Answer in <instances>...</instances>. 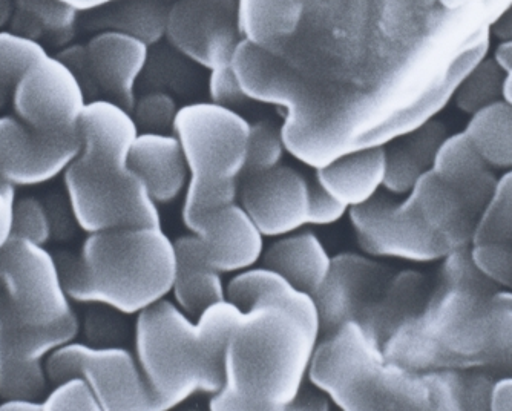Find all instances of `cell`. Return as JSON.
<instances>
[{
    "mask_svg": "<svg viewBox=\"0 0 512 411\" xmlns=\"http://www.w3.org/2000/svg\"><path fill=\"white\" fill-rule=\"evenodd\" d=\"M263 266L275 270L296 289L315 295L329 275L332 257L313 232L283 235L264 249Z\"/></svg>",
    "mask_w": 512,
    "mask_h": 411,
    "instance_id": "25",
    "label": "cell"
},
{
    "mask_svg": "<svg viewBox=\"0 0 512 411\" xmlns=\"http://www.w3.org/2000/svg\"><path fill=\"white\" fill-rule=\"evenodd\" d=\"M126 313L103 304H88V310L80 321V332L86 344L96 347H122L128 338Z\"/></svg>",
    "mask_w": 512,
    "mask_h": 411,
    "instance_id": "32",
    "label": "cell"
},
{
    "mask_svg": "<svg viewBox=\"0 0 512 411\" xmlns=\"http://www.w3.org/2000/svg\"><path fill=\"white\" fill-rule=\"evenodd\" d=\"M0 411H45L42 399L14 398L0 402Z\"/></svg>",
    "mask_w": 512,
    "mask_h": 411,
    "instance_id": "42",
    "label": "cell"
},
{
    "mask_svg": "<svg viewBox=\"0 0 512 411\" xmlns=\"http://www.w3.org/2000/svg\"><path fill=\"white\" fill-rule=\"evenodd\" d=\"M66 7L73 8L77 13H92L100 10L106 5L112 4L115 0H60Z\"/></svg>",
    "mask_w": 512,
    "mask_h": 411,
    "instance_id": "45",
    "label": "cell"
},
{
    "mask_svg": "<svg viewBox=\"0 0 512 411\" xmlns=\"http://www.w3.org/2000/svg\"><path fill=\"white\" fill-rule=\"evenodd\" d=\"M0 293H2V284H0Z\"/></svg>",
    "mask_w": 512,
    "mask_h": 411,
    "instance_id": "48",
    "label": "cell"
},
{
    "mask_svg": "<svg viewBox=\"0 0 512 411\" xmlns=\"http://www.w3.org/2000/svg\"><path fill=\"white\" fill-rule=\"evenodd\" d=\"M13 0H0V28L7 24L11 19V10H13Z\"/></svg>",
    "mask_w": 512,
    "mask_h": 411,
    "instance_id": "46",
    "label": "cell"
},
{
    "mask_svg": "<svg viewBox=\"0 0 512 411\" xmlns=\"http://www.w3.org/2000/svg\"><path fill=\"white\" fill-rule=\"evenodd\" d=\"M226 293L227 300L240 307L243 312L255 303L279 304L289 307L321 332L318 307L313 296L296 289L275 270L264 266L243 270L227 284Z\"/></svg>",
    "mask_w": 512,
    "mask_h": 411,
    "instance_id": "26",
    "label": "cell"
},
{
    "mask_svg": "<svg viewBox=\"0 0 512 411\" xmlns=\"http://www.w3.org/2000/svg\"><path fill=\"white\" fill-rule=\"evenodd\" d=\"M42 402L45 411H102L96 393L80 376L56 382Z\"/></svg>",
    "mask_w": 512,
    "mask_h": 411,
    "instance_id": "35",
    "label": "cell"
},
{
    "mask_svg": "<svg viewBox=\"0 0 512 411\" xmlns=\"http://www.w3.org/2000/svg\"><path fill=\"white\" fill-rule=\"evenodd\" d=\"M175 277L172 284L175 304L192 318L227 300L223 273L218 272L204 255L203 246L194 234L174 241Z\"/></svg>",
    "mask_w": 512,
    "mask_h": 411,
    "instance_id": "22",
    "label": "cell"
},
{
    "mask_svg": "<svg viewBox=\"0 0 512 411\" xmlns=\"http://www.w3.org/2000/svg\"><path fill=\"white\" fill-rule=\"evenodd\" d=\"M129 163L145 181L149 195L157 204L177 200L188 188V163L174 132H140L132 145Z\"/></svg>",
    "mask_w": 512,
    "mask_h": 411,
    "instance_id": "21",
    "label": "cell"
},
{
    "mask_svg": "<svg viewBox=\"0 0 512 411\" xmlns=\"http://www.w3.org/2000/svg\"><path fill=\"white\" fill-rule=\"evenodd\" d=\"M384 146L358 149L316 169V183L348 209L358 208L384 188Z\"/></svg>",
    "mask_w": 512,
    "mask_h": 411,
    "instance_id": "23",
    "label": "cell"
},
{
    "mask_svg": "<svg viewBox=\"0 0 512 411\" xmlns=\"http://www.w3.org/2000/svg\"><path fill=\"white\" fill-rule=\"evenodd\" d=\"M140 134L128 109L111 100L86 103L79 155L63 174L65 191L86 234L117 227L161 226L157 203L129 158Z\"/></svg>",
    "mask_w": 512,
    "mask_h": 411,
    "instance_id": "2",
    "label": "cell"
},
{
    "mask_svg": "<svg viewBox=\"0 0 512 411\" xmlns=\"http://www.w3.org/2000/svg\"><path fill=\"white\" fill-rule=\"evenodd\" d=\"M505 100L512 105V73L508 74V79H506Z\"/></svg>",
    "mask_w": 512,
    "mask_h": 411,
    "instance_id": "47",
    "label": "cell"
},
{
    "mask_svg": "<svg viewBox=\"0 0 512 411\" xmlns=\"http://www.w3.org/2000/svg\"><path fill=\"white\" fill-rule=\"evenodd\" d=\"M151 47L122 31H97L85 45L63 48L59 59L82 85L86 100L106 99L132 112Z\"/></svg>",
    "mask_w": 512,
    "mask_h": 411,
    "instance_id": "12",
    "label": "cell"
},
{
    "mask_svg": "<svg viewBox=\"0 0 512 411\" xmlns=\"http://www.w3.org/2000/svg\"><path fill=\"white\" fill-rule=\"evenodd\" d=\"M17 188L0 181V249L14 237V206Z\"/></svg>",
    "mask_w": 512,
    "mask_h": 411,
    "instance_id": "39",
    "label": "cell"
},
{
    "mask_svg": "<svg viewBox=\"0 0 512 411\" xmlns=\"http://www.w3.org/2000/svg\"><path fill=\"white\" fill-rule=\"evenodd\" d=\"M447 137L445 123L434 119L385 145V191L393 195L410 192L416 181L433 169L437 152Z\"/></svg>",
    "mask_w": 512,
    "mask_h": 411,
    "instance_id": "24",
    "label": "cell"
},
{
    "mask_svg": "<svg viewBox=\"0 0 512 411\" xmlns=\"http://www.w3.org/2000/svg\"><path fill=\"white\" fill-rule=\"evenodd\" d=\"M172 132L189 168L183 218L234 203L246 171L250 123L229 106L195 102L178 108Z\"/></svg>",
    "mask_w": 512,
    "mask_h": 411,
    "instance_id": "8",
    "label": "cell"
},
{
    "mask_svg": "<svg viewBox=\"0 0 512 411\" xmlns=\"http://www.w3.org/2000/svg\"><path fill=\"white\" fill-rule=\"evenodd\" d=\"M169 0H115L92 11L88 25L92 30H114L131 34L154 47L166 34Z\"/></svg>",
    "mask_w": 512,
    "mask_h": 411,
    "instance_id": "28",
    "label": "cell"
},
{
    "mask_svg": "<svg viewBox=\"0 0 512 411\" xmlns=\"http://www.w3.org/2000/svg\"><path fill=\"white\" fill-rule=\"evenodd\" d=\"M411 372L488 370L512 373V290L474 266L468 249L440 261L424 306L382 346Z\"/></svg>",
    "mask_w": 512,
    "mask_h": 411,
    "instance_id": "1",
    "label": "cell"
},
{
    "mask_svg": "<svg viewBox=\"0 0 512 411\" xmlns=\"http://www.w3.org/2000/svg\"><path fill=\"white\" fill-rule=\"evenodd\" d=\"M209 73H211V77H209V82H207V89H209L211 102L229 106V108L249 102L243 88H241L240 82H238L237 76H235L232 65L215 68V70L209 71Z\"/></svg>",
    "mask_w": 512,
    "mask_h": 411,
    "instance_id": "37",
    "label": "cell"
},
{
    "mask_svg": "<svg viewBox=\"0 0 512 411\" xmlns=\"http://www.w3.org/2000/svg\"><path fill=\"white\" fill-rule=\"evenodd\" d=\"M431 171L471 214L479 217L496 191V171L480 157L463 131L448 135L437 152Z\"/></svg>",
    "mask_w": 512,
    "mask_h": 411,
    "instance_id": "20",
    "label": "cell"
},
{
    "mask_svg": "<svg viewBox=\"0 0 512 411\" xmlns=\"http://www.w3.org/2000/svg\"><path fill=\"white\" fill-rule=\"evenodd\" d=\"M86 100L73 71L50 53L23 74L13 96L14 116L25 125L48 135H80Z\"/></svg>",
    "mask_w": 512,
    "mask_h": 411,
    "instance_id": "14",
    "label": "cell"
},
{
    "mask_svg": "<svg viewBox=\"0 0 512 411\" xmlns=\"http://www.w3.org/2000/svg\"><path fill=\"white\" fill-rule=\"evenodd\" d=\"M14 235L42 246L53 240L50 212L43 201L36 197L17 198L14 206Z\"/></svg>",
    "mask_w": 512,
    "mask_h": 411,
    "instance_id": "36",
    "label": "cell"
},
{
    "mask_svg": "<svg viewBox=\"0 0 512 411\" xmlns=\"http://www.w3.org/2000/svg\"><path fill=\"white\" fill-rule=\"evenodd\" d=\"M241 313L226 300L194 321L166 298L138 313L135 356L158 411L171 410L197 393L220 392L227 341Z\"/></svg>",
    "mask_w": 512,
    "mask_h": 411,
    "instance_id": "4",
    "label": "cell"
},
{
    "mask_svg": "<svg viewBox=\"0 0 512 411\" xmlns=\"http://www.w3.org/2000/svg\"><path fill=\"white\" fill-rule=\"evenodd\" d=\"M330 398L321 392L318 388V392L310 390V388L302 385L296 398L293 399L292 404L289 405L287 410H329Z\"/></svg>",
    "mask_w": 512,
    "mask_h": 411,
    "instance_id": "41",
    "label": "cell"
},
{
    "mask_svg": "<svg viewBox=\"0 0 512 411\" xmlns=\"http://www.w3.org/2000/svg\"><path fill=\"white\" fill-rule=\"evenodd\" d=\"M304 14L306 0H238L241 36L273 54L295 36Z\"/></svg>",
    "mask_w": 512,
    "mask_h": 411,
    "instance_id": "27",
    "label": "cell"
},
{
    "mask_svg": "<svg viewBox=\"0 0 512 411\" xmlns=\"http://www.w3.org/2000/svg\"><path fill=\"white\" fill-rule=\"evenodd\" d=\"M281 128L272 122H256L250 125L247 142V165L244 174L269 171L281 165L286 152Z\"/></svg>",
    "mask_w": 512,
    "mask_h": 411,
    "instance_id": "33",
    "label": "cell"
},
{
    "mask_svg": "<svg viewBox=\"0 0 512 411\" xmlns=\"http://www.w3.org/2000/svg\"><path fill=\"white\" fill-rule=\"evenodd\" d=\"M497 65L505 71L506 74L512 73V39L500 40L493 56Z\"/></svg>",
    "mask_w": 512,
    "mask_h": 411,
    "instance_id": "44",
    "label": "cell"
},
{
    "mask_svg": "<svg viewBox=\"0 0 512 411\" xmlns=\"http://www.w3.org/2000/svg\"><path fill=\"white\" fill-rule=\"evenodd\" d=\"M468 254L491 283L512 290V172L500 175L493 197L477 217Z\"/></svg>",
    "mask_w": 512,
    "mask_h": 411,
    "instance_id": "19",
    "label": "cell"
},
{
    "mask_svg": "<svg viewBox=\"0 0 512 411\" xmlns=\"http://www.w3.org/2000/svg\"><path fill=\"white\" fill-rule=\"evenodd\" d=\"M307 376L341 410H433L424 373L387 359L356 323L324 335Z\"/></svg>",
    "mask_w": 512,
    "mask_h": 411,
    "instance_id": "7",
    "label": "cell"
},
{
    "mask_svg": "<svg viewBox=\"0 0 512 411\" xmlns=\"http://www.w3.org/2000/svg\"><path fill=\"white\" fill-rule=\"evenodd\" d=\"M46 54L39 40L14 30H0V111L13 102L23 74Z\"/></svg>",
    "mask_w": 512,
    "mask_h": 411,
    "instance_id": "31",
    "label": "cell"
},
{
    "mask_svg": "<svg viewBox=\"0 0 512 411\" xmlns=\"http://www.w3.org/2000/svg\"><path fill=\"white\" fill-rule=\"evenodd\" d=\"M396 270L371 255L345 254L332 257L329 275L313 295L318 307L321 335H329L345 323H356L370 333L391 278Z\"/></svg>",
    "mask_w": 512,
    "mask_h": 411,
    "instance_id": "13",
    "label": "cell"
},
{
    "mask_svg": "<svg viewBox=\"0 0 512 411\" xmlns=\"http://www.w3.org/2000/svg\"><path fill=\"white\" fill-rule=\"evenodd\" d=\"M243 177L240 204L264 237H283L309 224L310 185L301 172L278 165Z\"/></svg>",
    "mask_w": 512,
    "mask_h": 411,
    "instance_id": "17",
    "label": "cell"
},
{
    "mask_svg": "<svg viewBox=\"0 0 512 411\" xmlns=\"http://www.w3.org/2000/svg\"><path fill=\"white\" fill-rule=\"evenodd\" d=\"M166 39L181 56L212 71L232 65L241 42L238 0H174L169 5Z\"/></svg>",
    "mask_w": 512,
    "mask_h": 411,
    "instance_id": "15",
    "label": "cell"
},
{
    "mask_svg": "<svg viewBox=\"0 0 512 411\" xmlns=\"http://www.w3.org/2000/svg\"><path fill=\"white\" fill-rule=\"evenodd\" d=\"M490 410L512 411V373L494 379L490 393Z\"/></svg>",
    "mask_w": 512,
    "mask_h": 411,
    "instance_id": "40",
    "label": "cell"
},
{
    "mask_svg": "<svg viewBox=\"0 0 512 411\" xmlns=\"http://www.w3.org/2000/svg\"><path fill=\"white\" fill-rule=\"evenodd\" d=\"M183 221L200 240L207 261L220 273L243 272L263 257L264 235L235 201Z\"/></svg>",
    "mask_w": 512,
    "mask_h": 411,
    "instance_id": "18",
    "label": "cell"
},
{
    "mask_svg": "<svg viewBox=\"0 0 512 411\" xmlns=\"http://www.w3.org/2000/svg\"><path fill=\"white\" fill-rule=\"evenodd\" d=\"M56 258L73 303L138 315L172 292L175 244L161 226L92 232L79 254L60 252Z\"/></svg>",
    "mask_w": 512,
    "mask_h": 411,
    "instance_id": "5",
    "label": "cell"
},
{
    "mask_svg": "<svg viewBox=\"0 0 512 411\" xmlns=\"http://www.w3.org/2000/svg\"><path fill=\"white\" fill-rule=\"evenodd\" d=\"M79 333L77 313L57 326H31L0 293V399L45 398L51 384L46 361Z\"/></svg>",
    "mask_w": 512,
    "mask_h": 411,
    "instance_id": "11",
    "label": "cell"
},
{
    "mask_svg": "<svg viewBox=\"0 0 512 411\" xmlns=\"http://www.w3.org/2000/svg\"><path fill=\"white\" fill-rule=\"evenodd\" d=\"M473 148L494 171L512 172V105L494 103L470 116L463 129Z\"/></svg>",
    "mask_w": 512,
    "mask_h": 411,
    "instance_id": "29",
    "label": "cell"
},
{
    "mask_svg": "<svg viewBox=\"0 0 512 411\" xmlns=\"http://www.w3.org/2000/svg\"><path fill=\"white\" fill-rule=\"evenodd\" d=\"M491 34L499 40L512 39V2L509 7L494 20Z\"/></svg>",
    "mask_w": 512,
    "mask_h": 411,
    "instance_id": "43",
    "label": "cell"
},
{
    "mask_svg": "<svg viewBox=\"0 0 512 411\" xmlns=\"http://www.w3.org/2000/svg\"><path fill=\"white\" fill-rule=\"evenodd\" d=\"M508 74L486 54L465 74L454 93L453 102L462 114L473 116L476 112L505 100Z\"/></svg>",
    "mask_w": 512,
    "mask_h": 411,
    "instance_id": "30",
    "label": "cell"
},
{
    "mask_svg": "<svg viewBox=\"0 0 512 411\" xmlns=\"http://www.w3.org/2000/svg\"><path fill=\"white\" fill-rule=\"evenodd\" d=\"M177 112V103L171 94L165 91H148L135 100L131 114L140 132L172 134Z\"/></svg>",
    "mask_w": 512,
    "mask_h": 411,
    "instance_id": "34",
    "label": "cell"
},
{
    "mask_svg": "<svg viewBox=\"0 0 512 411\" xmlns=\"http://www.w3.org/2000/svg\"><path fill=\"white\" fill-rule=\"evenodd\" d=\"M359 246L376 258L436 263L468 249L476 217L428 171L396 201L378 192L348 212Z\"/></svg>",
    "mask_w": 512,
    "mask_h": 411,
    "instance_id": "6",
    "label": "cell"
},
{
    "mask_svg": "<svg viewBox=\"0 0 512 411\" xmlns=\"http://www.w3.org/2000/svg\"><path fill=\"white\" fill-rule=\"evenodd\" d=\"M51 384L80 376L96 393L102 411H158L137 356L125 347L68 342L46 361Z\"/></svg>",
    "mask_w": 512,
    "mask_h": 411,
    "instance_id": "10",
    "label": "cell"
},
{
    "mask_svg": "<svg viewBox=\"0 0 512 411\" xmlns=\"http://www.w3.org/2000/svg\"><path fill=\"white\" fill-rule=\"evenodd\" d=\"M0 284L11 309L31 326H57L76 313L56 255L27 238L14 235L0 249Z\"/></svg>",
    "mask_w": 512,
    "mask_h": 411,
    "instance_id": "9",
    "label": "cell"
},
{
    "mask_svg": "<svg viewBox=\"0 0 512 411\" xmlns=\"http://www.w3.org/2000/svg\"><path fill=\"white\" fill-rule=\"evenodd\" d=\"M347 212V206L332 197L321 185L316 183L310 186L309 224L330 226L338 223Z\"/></svg>",
    "mask_w": 512,
    "mask_h": 411,
    "instance_id": "38",
    "label": "cell"
},
{
    "mask_svg": "<svg viewBox=\"0 0 512 411\" xmlns=\"http://www.w3.org/2000/svg\"><path fill=\"white\" fill-rule=\"evenodd\" d=\"M321 332L286 306L255 303L241 313L224 353L214 411L287 410L309 375Z\"/></svg>",
    "mask_w": 512,
    "mask_h": 411,
    "instance_id": "3",
    "label": "cell"
},
{
    "mask_svg": "<svg viewBox=\"0 0 512 411\" xmlns=\"http://www.w3.org/2000/svg\"><path fill=\"white\" fill-rule=\"evenodd\" d=\"M80 135H48L16 116L0 117V181L14 188L45 185L76 160Z\"/></svg>",
    "mask_w": 512,
    "mask_h": 411,
    "instance_id": "16",
    "label": "cell"
}]
</instances>
